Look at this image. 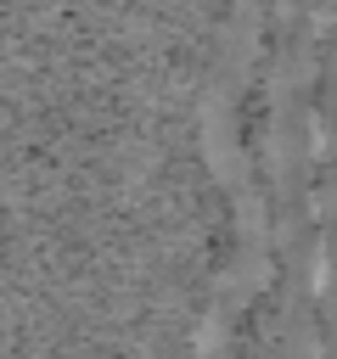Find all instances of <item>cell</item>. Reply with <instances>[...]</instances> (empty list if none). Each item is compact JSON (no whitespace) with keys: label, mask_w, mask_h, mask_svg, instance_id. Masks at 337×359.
Segmentation results:
<instances>
[{"label":"cell","mask_w":337,"mask_h":359,"mask_svg":"<svg viewBox=\"0 0 337 359\" xmlns=\"http://www.w3.org/2000/svg\"><path fill=\"white\" fill-rule=\"evenodd\" d=\"M202 157H208V168L225 180V185H242V174H247V163H242V146H236V135H230V123H225V101L208 90V101H202Z\"/></svg>","instance_id":"obj_1"},{"label":"cell","mask_w":337,"mask_h":359,"mask_svg":"<svg viewBox=\"0 0 337 359\" xmlns=\"http://www.w3.org/2000/svg\"><path fill=\"white\" fill-rule=\"evenodd\" d=\"M236 219H242V230H247V241H258V236H264V196L242 185V196H236Z\"/></svg>","instance_id":"obj_2"},{"label":"cell","mask_w":337,"mask_h":359,"mask_svg":"<svg viewBox=\"0 0 337 359\" xmlns=\"http://www.w3.org/2000/svg\"><path fill=\"white\" fill-rule=\"evenodd\" d=\"M309 286H315V292L331 286V252H326V247H315V275H309Z\"/></svg>","instance_id":"obj_4"},{"label":"cell","mask_w":337,"mask_h":359,"mask_svg":"<svg viewBox=\"0 0 337 359\" xmlns=\"http://www.w3.org/2000/svg\"><path fill=\"white\" fill-rule=\"evenodd\" d=\"M264 280H270V258H264L258 247H247V252H242V292H258Z\"/></svg>","instance_id":"obj_3"}]
</instances>
